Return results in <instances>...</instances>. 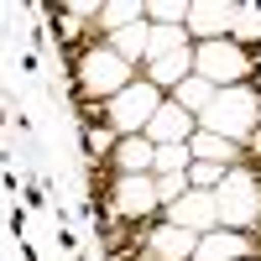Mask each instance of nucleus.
<instances>
[{
	"label": "nucleus",
	"mask_w": 261,
	"mask_h": 261,
	"mask_svg": "<svg viewBox=\"0 0 261 261\" xmlns=\"http://www.w3.org/2000/svg\"><path fill=\"white\" fill-rule=\"evenodd\" d=\"M199 120L209 125V136H225V141L251 136L256 120H261V99L246 89V84H235V89H214V99L204 105Z\"/></svg>",
	"instance_id": "nucleus-1"
},
{
	"label": "nucleus",
	"mask_w": 261,
	"mask_h": 261,
	"mask_svg": "<svg viewBox=\"0 0 261 261\" xmlns=\"http://www.w3.org/2000/svg\"><path fill=\"white\" fill-rule=\"evenodd\" d=\"M193 73H199L204 84H214V89H235V84L251 73V58H246L241 42L220 37V42H204V47H199V58H193Z\"/></svg>",
	"instance_id": "nucleus-2"
},
{
	"label": "nucleus",
	"mask_w": 261,
	"mask_h": 261,
	"mask_svg": "<svg viewBox=\"0 0 261 261\" xmlns=\"http://www.w3.org/2000/svg\"><path fill=\"white\" fill-rule=\"evenodd\" d=\"M157 89L151 84H125V89L115 99H105V120H110L115 136H141V130L151 125V115H157Z\"/></svg>",
	"instance_id": "nucleus-3"
},
{
	"label": "nucleus",
	"mask_w": 261,
	"mask_h": 261,
	"mask_svg": "<svg viewBox=\"0 0 261 261\" xmlns=\"http://www.w3.org/2000/svg\"><path fill=\"white\" fill-rule=\"evenodd\" d=\"M261 209V188L251 172H225V183L214 188V214H220V225L230 230H246Z\"/></svg>",
	"instance_id": "nucleus-4"
},
{
	"label": "nucleus",
	"mask_w": 261,
	"mask_h": 261,
	"mask_svg": "<svg viewBox=\"0 0 261 261\" xmlns=\"http://www.w3.org/2000/svg\"><path fill=\"white\" fill-rule=\"evenodd\" d=\"M79 84L89 94H120L125 84H130V63L115 58L110 47H89V53H79Z\"/></svg>",
	"instance_id": "nucleus-5"
},
{
	"label": "nucleus",
	"mask_w": 261,
	"mask_h": 261,
	"mask_svg": "<svg viewBox=\"0 0 261 261\" xmlns=\"http://www.w3.org/2000/svg\"><path fill=\"white\" fill-rule=\"evenodd\" d=\"M235 11H241V6H230V0H199V6H188V21H183V27H188L193 37H204V42H220V37H230V27H235Z\"/></svg>",
	"instance_id": "nucleus-6"
},
{
	"label": "nucleus",
	"mask_w": 261,
	"mask_h": 261,
	"mask_svg": "<svg viewBox=\"0 0 261 261\" xmlns=\"http://www.w3.org/2000/svg\"><path fill=\"white\" fill-rule=\"evenodd\" d=\"M146 141L151 146H183V141H193V115L183 110V105L162 99L157 115H151V125H146Z\"/></svg>",
	"instance_id": "nucleus-7"
},
{
	"label": "nucleus",
	"mask_w": 261,
	"mask_h": 261,
	"mask_svg": "<svg viewBox=\"0 0 261 261\" xmlns=\"http://www.w3.org/2000/svg\"><path fill=\"white\" fill-rule=\"evenodd\" d=\"M167 225H183V230H193V235H209L214 225H220V214H214V193H204V188H188L183 199L172 204Z\"/></svg>",
	"instance_id": "nucleus-8"
},
{
	"label": "nucleus",
	"mask_w": 261,
	"mask_h": 261,
	"mask_svg": "<svg viewBox=\"0 0 261 261\" xmlns=\"http://www.w3.org/2000/svg\"><path fill=\"white\" fill-rule=\"evenodd\" d=\"M193 251H199V235L183 230V225H157L151 241H146L151 261H193Z\"/></svg>",
	"instance_id": "nucleus-9"
},
{
	"label": "nucleus",
	"mask_w": 261,
	"mask_h": 261,
	"mask_svg": "<svg viewBox=\"0 0 261 261\" xmlns=\"http://www.w3.org/2000/svg\"><path fill=\"white\" fill-rule=\"evenodd\" d=\"M115 209H120V214H151V209H157V183H151L146 172L120 178V183H115Z\"/></svg>",
	"instance_id": "nucleus-10"
},
{
	"label": "nucleus",
	"mask_w": 261,
	"mask_h": 261,
	"mask_svg": "<svg viewBox=\"0 0 261 261\" xmlns=\"http://www.w3.org/2000/svg\"><path fill=\"white\" fill-rule=\"evenodd\" d=\"M241 256H246L241 230H209L199 235V251H193V261H241Z\"/></svg>",
	"instance_id": "nucleus-11"
},
{
	"label": "nucleus",
	"mask_w": 261,
	"mask_h": 261,
	"mask_svg": "<svg viewBox=\"0 0 261 261\" xmlns=\"http://www.w3.org/2000/svg\"><path fill=\"white\" fill-rule=\"evenodd\" d=\"M151 157H157V146H151L146 136H120V141H115V167H120V178H136V172H146Z\"/></svg>",
	"instance_id": "nucleus-12"
},
{
	"label": "nucleus",
	"mask_w": 261,
	"mask_h": 261,
	"mask_svg": "<svg viewBox=\"0 0 261 261\" xmlns=\"http://www.w3.org/2000/svg\"><path fill=\"white\" fill-rule=\"evenodd\" d=\"M146 37H151V21H130V27L110 32V53L125 58V63H136V58H146Z\"/></svg>",
	"instance_id": "nucleus-13"
},
{
	"label": "nucleus",
	"mask_w": 261,
	"mask_h": 261,
	"mask_svg": "<svg viewBox=\"0 0 261 261\" xmlns=\"http://www.w3.org/2000/svg\"><path fill=\"white\" fill-rule=\"evenodd\" d=\"M183 79H193V53H172V58L151 63V89H157V84H172V89H178Z\"/></svg>",
	"instance_id": "nucleus-14"
},
{
	"label": "nucleus",
	"mask_w": 261,
	"mask_h": 261,
	"mask_svg": "<svg viewBox=\"0 0 261 261\" xmlns=\"http://www.w3.org/2000/svg\"><path fill=\"white\" fill-rule=\"evenodd\" d=\"M188 151H193V162H220V167H230L235 162V141H225V136H193L188 141Z\"/></svg>",
	"instance_id": "nucleus-15"
},
{
	"label": "nucleus",
	"mask_w": 261,
	"mask_h": 261,
	"mask_svg": "<svg viewBox=\"0 0 261 261\" xmlns=\"http://www.w3.org/2000/svg\"><path fill=\"white\" fill-rule=\"evenodd\" d=\"M209 99H214V84H204L199 73H193V79H183V84H178V105H183V110H188L193 120L204 115V105H209Z\"/></svg>",
	"instance_id": "nucleus-16"
},
{
	"label": "nucleus",
	"mask_w": 261,
	"mask_h": 261,
	"mask_svg": "<svg viewBox=\"0 0 261 261\" xmlns=\"http://www.w3.org/2000/svg\"><path fill=\"white\" fill-rule=\"evenodd\" d=\"M172 53H183V27H151V37H146V63L172 58Z\"/></svg>",
	"instance_id": "nucleus-17"
},
{
	"label": "nucleus",
	"mask_w": 261,
	"mask_h": 261,
	"mask_svg": "<svg viewBox=\"0 0 261 261\" xmlns=\"http://www.w3.org/2000/svg\"><path fill=\"white\" fill-rule=\"evenodd\" d=\"M151 167H157L162 178H172V172H188V167H193V151H188V141H183V146H157Z\"/></svg>",
	"instance_id": "nucleus-18"
},
{
	"label": "nucleus",
	"mask_w": 261,
	"mask_h": 261,
	"mask_svg": "<svg viewBox=\"0 0 261 261\" xmlns=\"http://www.w3.org/2000/svg\"><path fill=\"white\" fill-rule=\"evenodd\" d=\"M141 16H146V6H136V0L125 6V0H120V6H99V27L120 32V27H130V21H141Z\"/></svg>",
	"instance_id": "nucleus-19"
},
{
	"label": "nucleus",
	"mask_w": 261,
	"mask_h": 261,
	"mask_svg": "<svg viewBox=\"0 0 261 261\" xmlns=\"http://www.w3.org/2000/svg\"><path fill=\"white\" fill-rule=\"evenodd\" d=\"M225 172H230V167H220V162H193V167H188V188L214 193V188L225 183Z\"/></svg>",
	"instance_id": "nucleus-20"
},
{
	"label": "nucleus",
	"mask_w": 261,
	"mask_h": 261,
	"mask_svg": "<svg viewBox=\"0 0 261 261\" xmlns=\"http://www.w3.org/2000/svg\"><path fill=\"white\" fill-rule=\"evenodd\" d=\"M146 16H151V27H183L188 6L183 0H157V6H146Z\"/></svg>",
	"instance_id": "nucleus-21"
},
{
	"label": "nucleus",
	"mask_w": 261,
	"mask_h": 261,
	"mask_svg": "<svg viewBox=\"0 0 261 261\" xmlns=\"http://www.w3.org/2000/svg\"><path fill=\"white\" fill-rule=\"evenodd\" d=\"M241 42H251V37H261V6H241L235 11V27H230Z\"/></svg>",
	"instance_id": "nucleus-22"
}]
</instances>
